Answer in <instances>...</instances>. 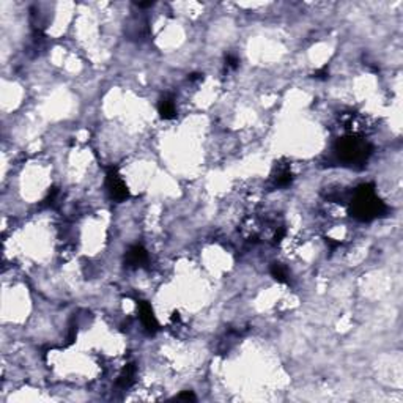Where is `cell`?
I'll use <instances>...</instances> for the list:
<instances>
[{"instance_id":"30bf717a","label":"cell","mask_w":403,"mask_h":403,"mask_svg":"<svg viewBox=\"0 0 403 403\" xmlns=\"http://www.w3.org/2000/svg\"><path fill=\"white\" fill-rule=\"evenodd\" d=\"M177 399H178V400H186V402H189V400H191V402H196V400H197L196 395H194L191 391H184V392H181Z\"/></svg>"},{"instance_id":"9c48e42d","label":"cell","mask_w":403,"mask_h":403,"mask_svg":"<svg viewBox=\"0 0 403 403\" xmlns=\"http://www.w3.org/2000/svg\"><path fill=\"white\" fill-rule=\"evenodd\" d=\"M291 180H293L291 173L288 170H282V172H279V175H277L276 183L279 184V186H288L291 183Z\"/></svg>"},{"instance_id":"277c9868","label":"cell","mask_w":403,"mask_h":403,"mask_svg":"<svg viewBox=\"0 0 403 403\" xmlns=\"http://www.w3.org/2000/svg\"><path fill=\"white\" fill-rule=\"evenodd\" d=\"M139 314H141V320H142L145 328H147V331L156 332L159 329L156 317H155V314H153V309H151V305L148 302L139 301Z\"/></svg>"},{"instance_id":"52a82bcc","label":"cell","mask_w":403,"mask_h":403,"mask_svg":"<svg viewBox=\"0 0 403 403\" xmlns=\"http://www.w3.org/2000/svg\"><path fill=\"white\" fill-rule=\"evenodd\" d=\"M134 372H136V369H134L133 364L124 367V370L121 372L120 378H118V384H120L121 387H129L134 381Z\"/></svg>"},{"instance_id":"8fae6325","label":"cell","mask_w":403,"mask_h":403,"mask_svg":"<svg viewBox=\"0 0 403 403\" xmlns=\"http://www.w3.org/2000/svg\"><path fill=\"white\" fill-rule=\"evenodd\" d=\"M225 61H227V66L228 68H236L238 66V63H240V60L235 57V55H227V59H225Z\"/></svg>"},{"instance_id":"3957f363","label":"cell","mask_w":403,"mask_h":403,"mask_svg":"<svg viewBox=\"0 0 403 403\" xmlns=\"http://www.w3.org/2000/svg\"><path fill=\"white\" fill-rule=\"evenodd\" d=\"M106 181H107V187H109V192L110 196H112L115 200L118 202H124L126 199H129V191L124 181L121 180V177L118 175L117 169H112L110 167L107 170V177H106Z\"/></svg>"},{"instance_id":"ba28073f","label":"cell","mask_w":403,"mask_h":403,"mask_svg":"<svg viewBox=\"0 0 403 403\" xmlns=\"http://www.w3.org/2000/svg\"><path fill=\"white\" fill-rule=\"evenodd\" d=\"M271 274H273V277H274L277 282H281V283H287L288 282L287 271H285V268H283L282 265H279V263H274V265L271 266Z\"/></svg>"},{"instance_id":"7a4b0ae2","label":"cell","mask_w":403,"mask_h":403,"mask_svg":"<svg viewBox=\"0 0 403 403\" xmlns=\"http://www.w3.org/2000/svg\"><path fill=\"white\" fill-rule=\"evenodd\" d=\"M369 145L356 137H345L337 143V153L345 162L358 164L364 162L369 156Z\"/></svg>"},{"instance_id":"6da1fadb","label":"cell","mask_w":403,"mask_h":403,"mask_svg":"<svg viewBox=\"0 0 403 403\" xmlns=\"http://www.w3.org/2000/svg\"><path fill=\"white\" fill-rule=\"evenodd\" d=\"M351 213L359 221H372L386 213V205L377 197L373 184H363L356 191V197L351 205Z\"/></svg>"},{"instance_id":"7c38bea8","label":"cell","mask_w":403,"mask_h":403,"mask_svg":"<svg viewBox=\"0 0 403 403\" xmlns=\"http://www.w3.org/2000/svg\"><path fill=\"white\" fill-rule=\"evenodd\" d=\"M315 78H317V79H326V78H328V71H326V68H323V69H320V71H317V73H315Z\"/></svg>"},{"instance_id":"5b68a950","label":"cell","mask_w":403,"mask_h":403,"mask_svg":"<svg viewBox=\"0 0 403 403\" xmlns=\"http://www.w3.org/2000/svg\"><path fill=\"white\" fill-rule=\"evenodd\" d=\"M148 262V254L142 246H133L126 252V263L129 266H142Z\"/></svg>"},{"instance_id":"8992f818","label":"cell","mask_w":403,"mask_h":403,"mask_svg":"<svg viewBox=\"0 0 403 403\" xmlns=\"http://www.w3.org/2000/svg\"><path fill=\"white\" fill-rule=\"evenodd\" d=\"M159 115H161L164 120H172V118L177 117V107L172 98L161 100V102H159Z\"/></svg>"}]
</instances>
